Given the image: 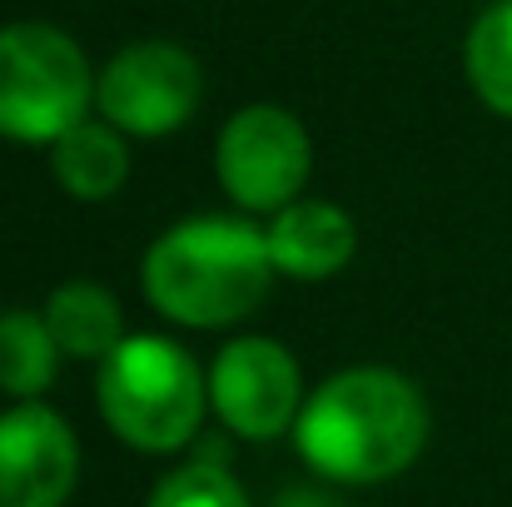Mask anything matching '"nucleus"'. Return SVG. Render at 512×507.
I'll use <instances>...</instances> for the list:
<instances>
[{"instance_id":"nucleus-1","label":"nucleus","mask_w":512,"mask_h":507,"mask_svg":"<svg viewBox=\"0 0 512 507\" xmlns=\"http://www.w3.org/2000/svg\"><path fill=\"white\" fill-rule=\"evenodd\" d=\"M428 433L433 413L408 373L353 363L309 388L289 438L319 478L339 488H378L423 458Z\"/></svg>"},{"instance_id":"nucleus-2","label":"nucleus","mask_w":512,"mask_h":507,"mask_svg":"<svg viewBox=\"0 0 512 507\" xmlns=\"http://www.w3.org/2000/svg\"><path fill=\"white\" fill-rule=\"evenodd\" d=\"M269 239L249 214H189L140 259V289L160 319L179 329L244 324L274 284Z\"/></svg>"},{"instance_id":"nucleus-3","label":"nucleus","mask_w":512,"mask_h":507,"mask_svg":"<svg viewBox=\"0 0 512 507\" xmlns=\"http://www.w3.org/2000/svg\"><path fill=\"white\" fill-rule=\"evenodd\" d=\"M95 408L125 448L165 458L199 438L209 373L174 338L130 334L105 363H95Z\"/></svg>"},{"instance_id":"nucleus-4","label":"nucleus","mask_w":512,"mask_h":507,"mask_svg":"<svg viewBox=\"0 0 512 507\" xmlns=\"http://www.w3.org/2000/svg\"><path fill=\"white\" fill-rule=\"evenodd\" d=\"M95 70L85 50L45 20L0 25V140L55 145L90 120Z\"/></svg>"},{"instance_id":"nucleus-5","label":"nucleus","mask_w":512,"mask_h":507,"mask_svg":"<svg viewBox=\"0 0 512 507\" xmlns=\"http://www.w3.org/2000/svg\"><path fill=\"white\" fill-rule=\"evenodd\" d=\"M314 174V140L304 120L284 105H244L224 120L214 140V179L239 214H279L304 199Z\"/></svg>"},{"instance_id":"nucleus-6","label":"nucleus","mask_w":512,"mask_h":507,"mask_svg":"<svg viewBox=\"0 0 512 507\" xmlns=\"http://www.w3.org/2000/svg\"><path fill=\"white\" fill-rule=\"evenodd\" d=\"M204 95L199 60L174 40H135L95 75V115L130 140H160L194 120Z\"/></svg>"},{"instance_id":"nucleus-7","label":"nucleus","mask_w":512,"mask_h":507,"mask_svg":"<svg viewBox=\"0 0 512 507\" xmlns=\"http://www.w3.org/2000/svg\"><path fill=\"white\" fill-rule=\"evenodd\" d=\"M304 398L299 358L269 334L229 338L209 363V413L244 443H274L294 433Z\"/></svg>"},{"instance_id":"nucleus-8","label":"nucleus","mask_w":512,"mask_h":507,"mask_svg":"<svg viewBox=\"0 0 512 507\" xmlns=\"http://www.w3.org/2000/svg\"><path fill=\"white\" fill-rule=\"evenodd\" d=\"M80 483V438L45 398L0 408V507H65Z\"/></svg>"},{"instance_id":"nucleus-9","label":"nucleus","mask_w":512,"mask_h":507,"mask_svg":"<svg viewBox=\"0 0 512 507\" xmlns=\"http://www.w3.org/2000/svg\"><path fill=\"white\" fill-rule=\"evenodd\" d=\"M269 239V259L274 274L294 279V284H324L343 274L358 254V224L353 214L334 199H294L289 209H279L264 224Z\"/></svg>"},{"instance_id":"nucleus-10","label":"nucleus","mask_w":512,"mask_h":507,"mask_svg":"<svg viewBox=\"0 0 512 507\" xmlns=\"http://www.w3.org/2000/svg\"><path fill=\"white\" fill-rule=\"evenodd\" d=\"M50 334L60 343V358L75 363H105L120 343H125V309L120 299L95 284V279H65L50 289V299L40 304Z\"/></svg>"},{"instance_id":"nucleus-11","label":"nucleus","mask_w":512,"mask_h":507,"mask_svg":"<svg viewBox=\"0 0 512 507\" xmlns=\"http://www.w3.org/2000/svg\"><path fill=\"white\" fill-rule=\"evenodd\" d=\"M50 174L55 184L80 199V204H105L125 189L130 179V135H120L115 125H105L100 115L95 120H80L75 130H65L55 145H50Z\"/></svg>"},{"instance_id":"nucleus-12","label":"nucleus","mask_w":512,"mask_h":507,"mask_svg":"<svg viewBox=\"0 0 512 507\" xmlns=\"http://www.w3.org/2000/svg\"><path fill=\"white\" fill-rule=\"evenodd\" d=\"M60 373V343L40 309H0V393L35 403Z\"/></svg>"},{"instance_id":"nucleus-13","label":"nucleus","mask_w":512,"mask_h":507,"mask_svg":"<svg viewBox=\"0 0 512 507\" xmlns=\"http://www.w3.org/2000/svg\"><path fill=\"white\" fill-rule=\"evenodd\" d=\"M463 75L473 85V95L512 120V0H493L488 10H478V20L468 25L463 40Z\"/></svg>"},{"instance_id":"nucleus-14","label":"nucleus","mask_w":512,"mask_h":507,"mask_svg":"<svg viewBox=\"0 0 512 507\" xmlns=\"http://www.w3.org/2000/svg\"><path fill=\"white\" fill-rule=\"evenodd\" d=\"M145 507H249L244 483L219 463V458H194V463H179L170 468L155 488H150V503Z\"/></svg>"},{"instance_id":"nucleus-15","label":"nucleus","mask_w":512,"mask_h":507,"mask_svg":"<svg viewBox=\"0 0 512 507\" xmlns=\"http://www.w3.org/2000/svg\"><path fill=\"white\" fill-rule=\"evenodd\" d=\"M274 507H339V503L329 493H319V488H289V493H279Z\"/></svg>"}]
</instances>
